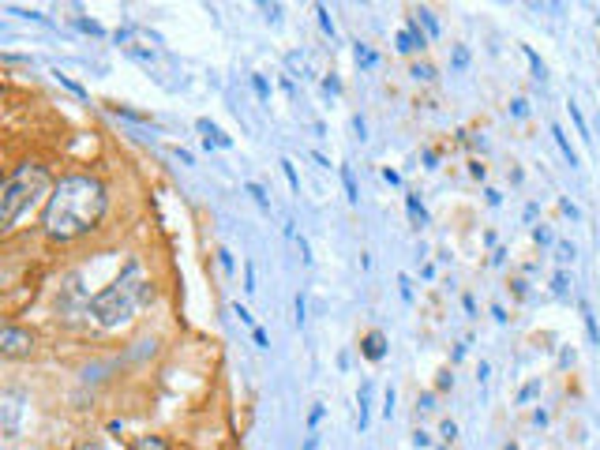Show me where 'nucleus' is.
<instances>
[{"label":"nucleus","instance_id":"obj_43","mask_svg":"<svg viewBox=\"0 0 600 450\" xmlns=\"http://www.w3.org/2000/svg\"><path fill=\"white\" fill-rule=\"evenodd\" d=\"M323 90H327V94H338L341 87H338V79H327V83H323Z\"/></svg>","mask_w":600,"mask_h":450},{"label":"nucleus","instance_id":"obj_6","mask_svg":"<svg viewBox=\"0 0 600 450\" xmlns=\"http://www.w3.org/2000/svg\"><path fill=\"white\" fill-rule=\"evenodd\" d=\"M360 353H364L368 361H383L386 356V338L379 334V330H368V334L360 338Z\"/></svg>","mask_w":600,"mask_h":450},{"label":"nucleus","instance_id":"obj_39","mask_svg":"<svg viewBox=\"0 0 600 450\" xmlns=\"http://www.w3.org/2000/svg\"><path fill=\"white\" fill-rule=\"evenodd\" d=\"M316 447H319V435H316V431H311V435L304 439V447H300V450H316Z\"/></svg>","mask_w":600,"mask_h":450},{"label":"nucleus","instance_id":"obj_45","mask_svg":"<svg viewBox=\"0 0 600 450\" xmlns=\"http://www.w3.org/2000/svg\"><path fill=\"white\" fill-rule=\"evenodd\" d=\"M79 450H105V447H101V443H94V439H90V443H83Z\"/></svg>","mask_w":600,"mask_h":450},{"label":"nucleus","instance_id":"obj_31","mask_svg":"<svg viewBox=\"0 0 600 450\" xmlns=\"http://www.w3.org/2000/svg\"><path fill=\"white\" fill-rule=\"evenodd\" d=\"M252 338H255V345H259V349L271 345V338H266V330H263V327H252Z\"/></svg>","mask_w":600,"mask_h":450},{"label":"nucleus","instance_id":"obj_38","mask_svg":"<svg viewBox=\"0 0 600 450\" xmlns=\"http://www.w3.org/2000/svg\"><path fill=\"white\" fill-rule=\"evenodd\" d=\"M233 311H237V315H240V323H248V327H252V311H248V308H240V304H237Z\"/></svg>","mask_w":600,"mask_h":450},{"label":"nucleus","instance_id":"obj_22","mask_svg":"<svg viewBox=\"0 0 600 450\" xmlns=\"http://www.w3.org/2000/svg\"><path fill=\"white\" fill-rule=\"evenodd\" d=\"M293 304H297V327H304V323H308V297L297 293V300H293Z\"/></svg>","mask_w":600,"mask_h":450},{"label":"nucleus","instance_id":"obj_44","mask_svg":"<svg viewBox=\"0 0 600 450\" xmlns=\"http://www.w3.org/2000/svg\"><path fill=\"white\" fill-rule=\"evenodd\" d=\"M511 113H514V116H525V102H522V98H518V102L511 105Z\"/></svg>","mask_w":600,"mask_h":450},{"label":"nucleus","instance_id":"obj_21","mask_svg":"<svg viewBox=\"0 0 600 450\" xmlns=\"http://www.w3.org/2000/svg\"><path fill=\"white\" fill-rule=\"evenodd\" d=\"M76 26H79V31H87V34H94V38H101V34H105V26H101V23H94V19H83V15L76 19Z\"/></svg>","mask_w":600,"mask_h":450},{"label":"nucleus","instance_id":"obj_40","mask_svg":"<svg viewBox=\"0 0 600 450\" xmlns=\"http://www.w3.org/2000/svg\"><path fill=\"white\" fill-rule=\"evenodd\" d=\"M563 210H567V214H570V218H581V210H578L574 203H570V199H563Z\"/></svg>","mask_w":600,"mask_h":450},{"label":"nucleus","instance_id":"obj_4","mask_svg":"<svg viewBox=\"0 0 600 450\" xmlns=\"http://www.w3.org/2000/svg\"><path fill=\"white\" fill-rule=\"evenodd\" d=\"M0 353L8 356V361H15V356H31L34 353V334L15 323H4L0 330Z\"/></svg>","mask_w":600,"mask_h":450},{"label":"nucleus","instance_id":"obj_11","mask_svg":"<svg viewBox=\"0 0 600 450\" xmlns=\"http://www.w3.org/2000/svg\"><path fill=\"white\" fill-rule=\"evenodd\" d=\"M405 207H409V218L417 225H428V210H424V203H420L417 196H405Z\"/></svg>","mask_w":600,"mask_h":450},{"label":"nucleus","instance_id":"obj_29","mask_svg":"<svg viewBox=\"0 0 600 450\" xmlns=\"http://www.w3.org/2000/svg\"><path fill=\"white\" fill-rule=\"evenodd\" d=\"M244 289H248V293H255V289H259V286H255V266H252V263L244 266Z\"/></svg>","mask_w":600,"mask_h":450},{"label":"nucleus","instance_id":"obj_3","mask_svg":"<svg viewBox=\"0 0 600 450\" xmlns=\"http://www.w3.org/2000/svg\"><path fill=\"white\" fill-rule=\"evenodd\" d=\"M151 297V286L143 282V270H139V263H128L124 266V274L113 282L109 289H101L94 300H90V311L98 315V323L101 327H117V323H124V319H132V311L139 300Z\"/></svg>","mask_w":600,"mask_h":450},{"label":"nucleus","instance_id":"obj_46","mask_svg":"<svg viewBox=\"0 0 600 450\" xmlns=\"http://www.w3.org/2000/svg\"><path fill=\"white\" fill-rule=\"evenodd\" d=\"M503 450H518V447H514V443H506V447H503Z\"/></svg>","mask_w":600,"mask_h":450},{"label":"nucleus","instance_id":"obj_15","mask_svg":"<svg viewBox=\"0 0 600 450\" xmlns=\"http://www.w3.org/2000/svg\"><path fill=\"white\" fill-rule=\"evenodd\" d=\"M420 23H424V34H428V38H439V23H436V15H431L428 12V8H420Z\"/></svg>","mask_w":600,"mask_h":450},{"label":"nucleus","instance_id":"obj_14","mask_svg":"<svg viewBox=\"0 0 600 450\" xmlns=\"http://www.w3.org/2000/svg\"><path fill=\"white\" fill-rule=\"evenodd\" d=\"M244 191H248V196H252V199H255V203H259L263 210H271V199H266L263 184H255V180H248V184H244Z\"/></svg>","mask_w":600,"mask_h":450},{"label":"nucleus","instance_id":"obj_10","mask_svg":"<svg viewBox=\"0 0 600 450\" xmlns=\"http://www.w3.org/2000/svg\"><path fill=\"white\" fill-rule=\"evenodd\" d=\"M341 184H345V199H349V203H357V199H360V191H357V177H353V169H349V165H341Z\"/></svg>","mask_w":600,"mask_h":450},{"label":"nucleus","instance_id":"obj_34","mask_svg":"<svg viewBox=\"0 0 600 450\" xmlns=\"http://www.w3.org/2000/svg\"><path fill=\"white\" fill-rule=\"evenodd\" d=\"M391 413H394V387H386V406H383V417L391 420Z\"/></svg>","mask_w":600,"mask_h":450},{"label":"nucleus","instance_id":"obj_7","mask_svg":"<svg viewBox=\"0 0 600 450\" xmlns=\"http://www.w3.org/2000/svg\"><path fill=\"white\" fill-rule=\"evenodd\" d=\"M19 431V394L8 390L4 394V435H15Z\"/></svg>","mask_w":600,"mask_h":450},{"label":"nucleus","instance_id":"obj_28","mask_svg":"<svg viewBox=\"0 0 600 450\" xmlns=\"http://www.w3.org/2000/svg\"><path fill=\"white\" fill-rule=\"evenodd\" d=\"M533 241H537V244H551V229L548 225H537V229H533Z\"/></svg>","mask_w":600,"mask_h":450},{"label":"nucleus","instance_id":"obj_5","mask_svg":"<svg viewBox=\"0 0 600 450\" xmlns=\"http://www.w3.org/2000/svg\"><path fill=\"white\" fill-rule=\"evenodd\" d=\"M196 128L203 132V143H207V146H218V150H229V146H233V135H225L214 121H207V116H199Z\"/></svg>","mask_w":600,"mask_h":450},{"label":"nucleus","instance_id":"obj_36","mask_svg":"<svg viewBox=\"0 0 600 450\" xmlns=\"http://www.w3.org/2000/svg\"><path fill=\"white\" fill-rule=\"evenodd\" d=\"M447 387H454V375H450V372H439V390H447Z\"/></svg>","mask_w":600,"mask_h":450},{"label":"nucleus","instance_id":"obj_35","mask_svg":"<svg viewBox=\"0 0 600 450\" xmlns=\"http://www.w3.org/2000/svg\"><path fill=\"white\" fill-rule=\"evenodd\" d=\"M465 64H469V53L458 45V49H454V68H465Z\"/></svg>","mask_w":600,"mask_h":450},{"label":"nucleus","instance_id":"obj_2","mask_svg":"<svg viewBox=\"0 0 600 450\" xmlns=\"http://www.w3.org/2000/svg\"><path fill=\"white\" fill-rule=\"evenodd\" d=\"M42 196H53L45 165H38V162H19L4 177V188H0V229H4V233H12L26 210H34V207L42 203Z\"/></svg>","mask_w":600,"mask_h":450},{"label":"nucleus","instance_id":"obj_33","mask_svg":"<svg viewBox=\"0 0 600 450\" xmlns=\"http://www.w3.org/2000/svg\"><path fill=\"white\" fill-rule=\"evenodd\" d=\"M57 79H60V83H64V87H68V90H76V94H79V98H83V94H87V90H83V87H79V83H76V79H68V76H60V71H57Z\"/></svg>","mask_w":600,"mask_h":450},{"label":"nucleus","instance_id":"obj_19","mask_svg":"<svg viewBox=\"0 0 600 450\" xmlns=\"http://www.w3.org/2000/svg\"><path fill=\"white\" fill-rule=\"evenodd\" d=\"M316 15H319V26H323V34H330V38H334V19H330V12H327V8H323V4H316Z\"/></svg>","mask_w":600,"mask_h":450},{"label":"nucleus","instance_id":"obj_37","mask_svg":"<svg viewBox=\"0 0 600 450\" xmlns=\"http://www.w3.org/2000/svg\"><path fill=\"white\" fill-rule=\"evenodd\" d=\"M398 286H402V297H405V300H413V289H409V278H405V274L398 278Z\"/></svg>","mask_w":600,"mask_h":450},{"label":"nucleus","instance_id":"obj_27","mask_svg":"<svg viewBox=\"0 0 600 450\" xmlns=\"http://www.w3.org/2000/svg\"><path fill=\"white\" fill-rule=\"evenodd\" d=\"M252 87H255V94H259L263 102L271 98V87H266V79H263V76H252Z\"/></svg>","mask_w":600,"mask_h":450},{"label":"nucleus","instance_id":"obj_17","mask_svg":"<svg viewBox=\"0 0 600 450\" xmlns=\"http://www.w3.org/2000/svg\"><path fill=\"white\" fill-rule=\"evenodd\" d=\"M567 109H570V121H574V128H578V135H581V139H585V143H593V135H589V128H585V121H581V113H578V105H574V102H570Z\"/></svg>","mask_w":600,"mask_h":450},{"label":"nucleus","instance_id":"obj_24","mask_svg":"<svg viewBox=\"0 0 600 450\" xmlns=\"http://www.w3.org/2000/svg\"><path fill=\"white\" fill-rule=\"evenodd\" d=\"M409 76H413V79H424V83H428V79H436V68H431V64H417V68H413Z\"/></svg>","mask_w":600,"mask_h":450},{"label":"nucleus","instance_id":"obj_23","mask_svg":"<svg viewBox=\"0 0 600 450\" xmlns=\"http://www.w3.org/2000/svg\"><path fill=\"white\" fill-rule=\"evenodd\" d=\"M537 394H540V379H533V383H525V387L518 390V401L525 406V401H529V398H537Z\"/></svg>","mask_w":600,"mask_h":450},{"label":"nucleus","instance_id":"obj_9","mask_svg":"<svg viewBox=\"0 0 600 450\" xmlns=\"http://www.w3.org/2000/svg\"><path fill=\"white\" fill-rule=\"evenodd\" d=\"M551 135H556V143H559V150H563V158H567V165H581V162H578V150H574V146H570V139H567V132H563L559 124L551 128Z\"/></svg>","mask_w":600,"mask_h":450},{"label":"nucleus","instance_id":"obj_26","mask_svg":"<svg viewBox=\"0 0 600 450\" xmlns=\"http://www.w3.org/2000/svg\"><path fill=\"white\" fill-rule=\"evenodd\" d=\"M556 252H559V255H556L559 263H570V259H574V244H570V241H563V244L556 248Z\"/></svg>","mask_w":600,"mask_h":450},{"label":"nucleus","instance_id":"obj_32","mask_svg":"<svg viewBox=\"0 0 600 450\" xmlns=\"http://www.w3.org/2000/svg\"><path fill=\"white\" fill-rule=\"evenodd\" d=\"M439 435H443V439H447V443H450V439L458 435V424H454V420H447V424L439 428Z\"/></svg>","mask_w":600,"mask_h":450},{"label":"nucleus","instance_id":"obj_16","mask_svg":"<svg viewBox=\"0 0 600 450\" xmlns=\"http://www.w3.org/2000/svg\"><path fill=\"white\" fill-rule=\"evenodd\" d=\"M353 57H357V64H360V68H372V64H375V53L372 49H368V45H353Z\"/></svg>","mask_w":600,"mask_h":450},{"label":"nucleus","instance_id":"obj_42","mask_svg":"<svg viewBox=\"0 0 600 450\" xmlns=\"http://www.w3.org/2000/svg\"><path fill=\"white\" fill-rule=\"evenodd\" d=\"M420 409H436V394H424V398H420Z\"/></svg>","mask_w":600,"mask_h":450},{"label":"nucleus","instance_id":"obj_13","mask_svg":"<svg viewBox=\"0 0 600 450\" xmlns=\"http://www.w3.org/2000/svg\"><path fill=\"white\" fill-rule=\"evenodd\" d=\"M578 308H581V319H585V334H589V342L597 345V342H600V334H597V319H593V311H589V304H585V300H581Z\"/></svg>","mask_w":600,"mask_h":450},{"label":"nucleus","instance_id":"obj_25","mask_svg":"<svg viewBox=\"0 0 600 450\" xmlns=\"http://www.w3.org/2000/svg\"><path fill=\"white\" fill-rule=\"evenodd\" d=\"M551 289H556V297H567V293H570V278H567V274H556Z\"/></svg>","mask_w":600,"mask_h":450},{"label":"nucleus","instance_id":"obj_1","mask_svg":"<svg viewBox=\"0 0 600 450\" xmlns=\"http://www.w3.org/2000/svg\"><path fill=\"white\" fill-rule=\"evenodd\" d=\"M105 207H109V196L98 177H90V173H64L53 184L49 203H45L42 229L49 241H60V244L79 241V236H87L101 222Z\"/></svg>","mask_w":600,"mask_h":450},{"label":"nucleus","instance_id":"obj_8","mask_svg":"<svg viewBox=\"0 0 600 450\" xmlns=\"http://www.w3.org/2000/svg\"><path fill=\"white\" fill-rule=\"evenodd\" d=\"M357 406H360V413H357V428L364 431V428H368V409H372V383H360Z\"/></svg>","mask_w":600,"mask_h":450},{"label":"nucleus","instance_id":"obj_20","mask_svg":"<svg viewBox=\"0 0 600 450\" xmlns=\"http://www.w3.org/2000/svg\"><path fill=\"white\" fill-rule=\"evenodd\" d=\"M282 173H285V180H289V188L300 196V177H297V169H293V162H289V158H282Z\"/></svg>","mask_w":600,"mask_h":450},{"label":"nucleus","instance_id":"obj_12","mask_svg":"<svg viewBox=\"0 0 600 450\" xmlns=\"http://www.w3.org/2000/svg\"><path fill=\"white\" fill-rule=\"evenodd\" d=\"M132 450H169V447H165L162 435H139V439L132 443Z\"/></svg>","mask_w":600,"mask_h":450},{"label":"nucleus","instance_id":"obj_41","mask_svg":"<svg viewBox=\"0 0 600 450\" xmlns=\"http://www.w3.org/2000/svg\"><path fill=\"white\" fill-rule=\"evenodd\" d=\"M308 420H311V428H316L319 420H323V406H311V417H308Z\"/></svg>","mask_w":600,"mask_h":450},{"label":"nucleus","instance_id":"obj_30","mask_svg":"<svg viewBox=\"0 0 600 450\" xmlns=\"http://www.w3.org/2000/svg\"><path fill=\"white\" fill-rule=\"evenodd\" d=\"M259 8L266 12V19H271V23H278V19H282V4H259Z\"/></svg>","mask_w":600,"mask_h":450},{"label":"nucleus","instance_id":"obj_18","mask_svg":"<svg viewBox=\"0 0 600 450\" xmlns=\"http://www.w3.org/2000/svg\"><path fill=\"white\" fill-rule=\"evenodd\" d=\"M525 57H529V64H533V76H537V83H544V76H548V68H544V60L537 57V53L525 45Z\"/></svg>","mask_w":600,"mask_h":450}]
</instances>
